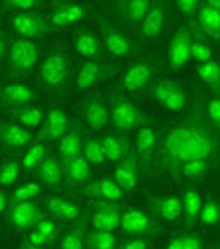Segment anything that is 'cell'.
<instances>
[{
  "mask_svg": "<svg viewBox=\"0 0 220 249\" xmlns=\"http://www.w3.org/2000/svg\"><path fill=\"white\" fill-rule=\"evenodd\" d=\"M220 152V139L209 123L202 98L191 105L186 118L164 132L155 154V166L163 174L179 175L184 164L197 159H215Z\"/></svg>",
  "mask_w": 220,
  "mask_h": 249,
  "instance_id": "1",
  "label": "cell"
},
{
  "mask_svg": "<svg viewBox=\"0 0 220 249\" xmlns=\"http://www.w3.org/2000/svg\"><path fill=\"white\" fill-rule=\"evenodd\" d=\"M40 81L49 89L63 87L70 76V56L67 51L52 49L38 67Z\"/></svg>",
  "mask_w": 220,
  "mask_h": 249,
  "instance_id": "2",
  "label": "cell"
},
{
  "mask_svg": "<svg viewBox=\"0 0 220 249\" xmlns=\"http://www.w3.org/2000/svg\"><path fill=\"white\" fill-rule=\"evenodd\" d=\"M150 98L164 110L173 114H183L188 105L186 89L181 81L175 80H161L157 81L150 92Z\"/></svg>",
  "mask_w": 220,
  "mask_h": 249,
  "instance_id": "3",
  "label": "cell"
},
{
  "mask_svg": "<svg viewBox=\"0 0 220 249\" xmlns=\"http://www.w3.org/2000/svg\"><path fill=\"white\" fill-rule=\"evenodd\" d=\"M40 58V45L31 40L13 38L7 49V69L11 74H22L31 71Z\"/></svg>",
  "mask_w": 220,
  "mask_h": 249,
  "instance_id": "4",
  "label": "cell"
},
{
  "mask_svg": "<svg viewBox=\"0 0 220 249\" xmlns=\"http://www.w3.org/2000/svg\"><path fill=\"white\" fill-rule=\"evenodd\" d=\"M11 25L15 33L18 35V38L24 40H38V38L47 36L49 33L56 31L51 22L47 20V17L40 15L36 11H27V13H17L11 17Z\"/></svg>",
  "mask_w": 220,
  "mask_h": 249,
  "instance_id": "5",
  "label": "cell"
},
{
  "mask_svg": "<svg viewBox=\"0 0 220 249\" xmlns=\"http://www.w3.org/2000/svg\"><path fill=\"white\" fill-rule=\"evenodd\" d=\"M110 119L118 130L128 132L145 126V123H148L150 118L134 105L132 101H128L126 98H118L114 100L112 108H110Z\"/></svg>",
  "mask_w": 220,
  "mask_h": 249,
  "instance_id": "6",
  "label": "cell"
},
{
  "mask_svg": "<svg viewBox=\"0 0 220 249\" xmlns=\"http://www.w3.org/2000/svg\"><path fill=\"white\" fill-rule=\"evenodd\" d=\"M100 36L101 44L107 51H110L114 56L128 58L134 54L135 45L125 33L119 31L114 24H110L107 18H100Z\"/></svg>",
  "mask_w": 220,
  "mask_h": 249,
  "instance_id": "7",
  "label": "cell"
},
{
  "mask_svg": "<svg viewBox=\"0 0 220 249\" xmlns=\"http://www.w3.org/2000/svg\"><path fill=\"white\" fill-rule=\"evenodd\" d=\"M153 74H155L153 63L150 60L139 58V60L128 65V69L125 71V74L119 81V87L123 90H128V92H139V90L148 87Z\"/></svg>",
  "mask_w": 220,
  "mask_h": 249,
  "instance_id": "8",
  "label": "cell"
},
{
  "mask_svg": "<svg viewBox=\"0 0 220 249\" xmlns=\"http://www.w3.org/2000/svg\"><path fill=\"white\" fill-rule=\"evenodd\" d=\"M191 58V29L188 25H179L173 33L168 49V67L171 71L183 69Z\"/></svg>",
  "mask_w": 220,
  "mask_h": 249,
  "instance_id": "9",
  "label": "cell"
},
{
  "mask_svg": "<svg viewBox=\"0 0 220 249\" xmlns=\"http://www.w3.org/2000/svg\"><path fill=\"white\" fill-rule=\"evenodd\" d=\"M9 215L7 220L13 228H17L20 231L25 230H34V226L44 218V212L40 210V206L36 202H9Z\"/></svg>",
  "mask_w": 220,
  "mask_h": 249,
  "instance_id": "10",
  "label": "cell"
},
{
  "mask_svg": "<svg viewBox=\"0 0 220 249\" xmlns=\"http://www.w3.org/2000/svg\"><path fill=\"white\" fill-rule=\"evenodd\" d=\"M90 222L96 231H107L112 233L121 224V212L118 206L105 202V200H92L90 202Z\"/></svg>",
  "mask_w": 220,
  "mask_h": 249,
  "instance_id": "11",
  "label": "cell"
},
{
  "mask_svg": "<svg viewBox=\"0 0 220 249\" xmlns=\"http://www.w3.org/2000/svg\"><path fill=\"white\" fill-rule=\"evenodd\" d=\"M155 144H157V132L153 130L152 126L145 124L137 128L135 132V137H134V154H135V159H137V166L143 172L150 168L152 159H153V150H155Z\"/></svg>",
  "mask_w": 220,
  "mask_h": 249,
  "instance_id": "12",
  "label": "cell"
},
{
  "mask_svg": "<svg viewBox=\"0 0 220 249\" xmlns=\"http://www.w3.org/2000/svg\"><path fill=\"white\" fill-rule=\"evenodd\" d=\"M118 72L116 67H110L107 63L101 62H83L78 69V76H76V89L78 90H88V89L96 87L100 81L107 80L112 74Z\"/></svg>",
  "mask_w": 220,
  "mask_h": 249,
  "instance_id": "13",
  "label": "cell"
},
{
  "mask_svg": "<svg viewBox=\"0 0 220 249\" xmlns=\"http://www.w3.org/2000/svg\"><path fill=\"white\" fill-rule=\"evenodd\" d=\"M69 118L63 112L60 107H51L49 112L45 114V119L42 123V130H40V139L44 141H60L67 132H69Z\"/></svg>",
  "mask_w": 220,
  "mask_h": 249,
  "instance_id": "14",
  "label": "cell"
},
{
  "mask_svg": "<svg viewBox=\"0 0 220 249\" xmlns=\"http://www.w3.org/2000/svg\"><path fill=\"white\" fill-rule=\"evenodd\" d=\"M87 15V4H62V6H56L51 9L49 15H47V20H49L54 29H62V27H70V25L85 20Z\"/></svg>",
  "mask_w": 220,
  "mask_h": 249,
  "instance_id": "15",
  "label": "cell"
},
{
  "mask_svg": "<svg viewBox=\"0 0 220 249\" xmlns=\"http://www.w3.org/2000/svg\"><path fill=\"white\" fill-rule=\"evenodd\" d=\"M72 45H74L76 53L85 58V62H101L105 56L101 40L88 29L76 31L72 36Z\"/></svg>",
  "mask_w": 220,
  "mask_h": 249,
  "instance_id": "16",
  "label": "cell"
},
{
  "mask_svg": "<svg viewBox=\"0 0 220 249\" xmlns=\"http://www.w3.org/2000/svg\"><path fill=\"white\" fill-rule=\"evenodd\" d=\"M38 100V94L25 83H9L0 89V107L6 110L15 108V107L29 105L33 101Z\"/></svg>",
  "mask_w": 220,
  "mask_h": 249,
  "instance_id": "17",
  "label": "cell"
},
{
  "mask_svg": "<svg viewBox=\"0 0 220 249\" xmlns=\"http://www.w3.org/2000/svg\"><path fill=\"white\" fill-rule=\"evenodd\" d=\"M119 228L125 231L126 235H146L153 230L152 218L139 208H128L121 213V224Z\"/></svg>",
  "mask_w": 220,
  "mask_h": 249,
  "instance_id": "18",
  "label": "cell"
},
{
  "mask_svg": "<svg viewBox=\"0 0 220 249\" xmlns=\"http://www.w3.org/2000/svg\"><path fill=\"white\" fill-rule=\"evenodd\" d=\"M164 25H166L164 6L159 2H153V4H150V9L146 13L145 20L139 25V33L145 40H155L163 35Z\"/></svg>",
  "mask_w": 220,
  "mask_h": 249,
  "instance_id": "19",
  "label": "cell"
},
{
  "mask_svg": "<svg viewBox=\"0 0 220 249\" xmlns=\"http://www.w3.org/2000/svg\"><path fill=\"white\" fill-rule=\"evenodd\" d=\"M31 132H27L24 126L15 123H7L0 119V143L7 150H22L31 143Z\"/></svg>",
  "mask_w": 220,
  "mask_h": 249,
  "instance_id": "20",
  "label": "cell"
},
{
  "mask_svg": "<svg viewBox=\"0 0 220 249\" xmlns=\"http://www.w3.org/2000/svg\"><path fill=\"white\" fill-rule=\"evenodd\" d=\"M137 159H135V154L134 150H130V154L123 159V161L116 166V172H114V181L118 182V186L123 190V192H132L137 186Z\"/></svg>",
  "mask_w": 220,
  "mask_h": 249,
  "instance_id": "21",
  "label": "cell"
},
{
  "mask_svg": "<svg viewBox=\"0 0 220 249\" xmlns=\"http://www.w3.org/2000/svg\"><path fill=\"white\" fill-rule=\"evenodd\" d=\"M83 116H85V121L92 130H103L105 124L108 123V119H110L107 103L101 100L100 96H90L88 98L87 103H85V108H83Z\"/></svg>",
  "mask_w": 220,
  "mask_h": 249,
  "instance_id": "22",
  "label": "cell"
},
{
  "mask_svg": "<svg viewBox=\"0 0 220 249\" xmlns=\"http://www.w3.org/2000/svg\"><path fill=\"white\" fill-rule=\"evenodd\" d=\"M148 0H128V2H116V11L130 27H139L150 9Z\"/></svg>",
  "mask_w": 220,
  "mask_h": 249,
  "instance_id": "23",
  "label": "cell"
},
{
  "mask_svg": "<svg viewBox=\"0 0 220 249\" xmlns=\"http://www.w3.org/2000/svg\"><path fill=\"white\" fill-rule=\"evenodd\" d=\"M183 215L186 220V230H191L197 224V220L201 217V210L204 204L201 190L197 188H186L183 192Z\"/></svg>",
  "mask_w": 220,
  "mask_h": 249,
  "instance_id": "24",
  "label": "cell"
},
{
  "mask_svg": "<svg viewBox=\"0 0 220 249\" xmlns=\"http://www.w3.org/2000/svg\"><path fill=\"white\" fill-rule=\"evenodd\" d=\"M6 114L11 119H15L20 126H27V128H38L45 119L44 108L38 105H24L15 107V108H6Z\"/></svg>",
  "mask_w": 220,
  "mask_h": 249,
  "instance_id": "25",
  "label": "cell"
},
{
  "mask_svg": "<svg viewBox=\"0 0 220 249\" xmlns=\"http://www.w3.org/2000/svg\"><path fill=\"white\" fill-rule=\"evenodd\" d=\"M88 195H94L105 202H118L123 199V190L118 186V182L110 177H100L98 181H92L85 188Z\"/></svg>",
  "mask_w": 220,
  "mask_h": 249,
  "instance_id": "26",
  "label": "cell"
},
{
  "mask_svg": "<svg viewBox=\"0 0 220 249\" xmlns=\"http://www.w3.org/2000/svg\"><path fill=\"white\" fill-rule=\"evenodd\" d=\"M63 164L60 162V159L52 156H47L45 161L38 166V177H40V182L45 184L47 188H58L62 186L63 182Z\"/></svg>",
  "mask_w": 220,
  "mask_h": 249,
  "instance_id": "27",
  "label": "cell"
},
{
  "mask_svg": "<svg viewBox=\"0 0 220 249\" xmlns=\"http://www.w3.org/2000/svg\"><path fill=\"white\" fill-rule=\"evenodd\" d=\"M197 15H199L197 17L199 31L211 40H220V13H217L206 4H201V9Z\"/></svg>",
  "mask_w": 220,
  "mask_h": 249,
  "instance_id": "28",
  "label": "cell"
},
{
  "mask_svg": "<svg viewBox=\"0 0 220 249\" xmlns=\"http://www.w3.org/2000/svg\"><path fill=\"white\" fill-rule=\"evenodd\" d=\"M101 146L105 150V157L108 161H123L128 154H130V141L123 136H116V134H107L105 137H101Z\"/></svg>",
  "mask_w": 220,
  "mask_h": 249,
  "instance_id": "29",
  "label": "cell"
},
{
  "mask_svg": "<svg viewBox=\"0 0 220 249\" xmlns=\"http://www.w3.org/2000/svg\"><path fill=\"white\" fill-rule=\"evenodd\" d=\"M157 217L164 222H177L183 217V200L177 195H164L155 200Z\"/></svg>",
  "mask_w": 220,
  "mask_h": 249,
  "instance_id": "30",
  "label": "cell"
},
{
  "mask_svg": "<svg viewBox=\"0 0 220 249\" xmlns=\"http://www.w3.org/2000/svg\"><path fill=\"white\" fill-rule=\"evenodd\" d=\"M85 240H87V217L82 215L76 226H72L62 237L58 249H83Z\"/></svg>",
  "mask_w": 220,
  "mask_h": 249,
  "instance_id": "31",
  "label": "cell"
},
{
  "mask_svg": "<svg viewBox=\"0 0 220 249\" xmlns=\"http://www.w3.org/2000/svg\"><path fill=\"white\" fill-rule=\"evenodd\" d=\"M45 204H47V210L56 218H60V220H67L69 222V220H78V218L82 217L80 208L74 202L62 199V197H47Z\"/></svg>",
  "mask_w": 220,
  "mask_h": 249,
  "instance_id": "32",
  "label": "cell"
},
{
  "mask_svg": "<svg viewBox=\"0 0 220 249\" xmlns=\"http://www.w3.org/2000/svg\"><path fill=\"white\" fill-rule=\"evenodd\" d=\"M63 172H65V177H67V181L70 184L82 186V184H85L88 181V177H90V164L80 156L76 157V159L63 162Z\"/></svg>",
  "mask_w": 220,
  "mask_h": 249,
  "instance_id": "33",
  "label": "cell"
},
{
  "mask_svg": "<svg viewBox=\"0 0 220 249\" xmlns=\"http://www.w3.org/2000/svg\"><path fill=\"white\" fill-rule=\"evenodd\" d=\"M58 152H60L63 162L82 156V134L78 128L69 130L58 141Z\"/></svg>",
  "mask_w": 220,
  "mask_h": 249,
  "instance_id": "34",
  "label": "cell"
},
{
  "mask_svg": "<svg viewBox=\"0 0 220 249\" xmlns=\"http://www.w3.org/2000/svg\"><path fill=\"white\" fill-rule=\"evenodd\" d=\"M191 58L195 60L199 65L213 60V49L209 42L204 38L197 27H191Z\"/></svg>",
  "mask_w": 220,
  "mask_h": 249,
  "instance_id": "35",
  "label": "cell"
},
{
  "mask_svg": "<svg viewBox=\"0 0 220 249\" xmlns=\"http://www.w3.org/2000/svg\"><path fill=\"white\" fill-rule=\"evenodd\" d=\"M166 249H204V242L195 231H183L171 235L166 242Z\"/></svg>",
  "mask_w": 220,
  "mask_h": 249,
  "instance_id": "36",
  "label": "cell"
},
{
  "mask_svg": "<svg viewBox=\"0 0 220 249\" xmlns=\"http://www.w3.org/2000/svg\"><path fill=\"white\" fill-rule=\"evenodd\" d=\"M197 76L201 81L213 92H220V65L215 60L206 63H201L197 67Z\"/></svg>",
  "mask_w": 220,
  "mask_h": 249,
  "instance_id": "37",
  "label": "cell"
},
{
  "mask_svg": "<svg viewBox=\"0 0 220 249\" xmlns=\"http://www.w3.org/2000/svg\"><path fill=\"white\" fill-rule=\"evenodd\" d=\"M199 220H201V224L204 226V228H215V226H219V222H220V202L215 195H211V193L204 199V204H202Z\"/></svg>",
  "mask_w": 220,
  "mask_h": 249,
  "instance_id": "38",
  "label": "cell"
},
{
  "mask_svg": "<svg viewBox=\"0 0 220 249\" xmlns=\"http://www.w3.org/2000/svg\"><path fill=\"white\" fill-rule=\"evenodd\" d=\"M45 157H47V146H45V143L38 141V143L31 144L29 150L25 152L24 159H22V166H24V170H27V172H29V170H34L45 161Z\"/></svg>",
  "mask_w": 220,
  "mask_h": 249,
  "instance_id": "39",
  "label": "cell"
},
{
  "mask_svg": "<svg viewBox=\"0 0 220 249\" xmlns=\"http://www.w3.org/2000/svg\"><path fill=\"white\" fill-rule=\"evenodd\" d=\"M83 159L88 164H101L107 161L105 157V150L101 146V141L96 137H87L83 143Z\"/></svg>",
  "mask_w": 220,
  "mask_h": 249,
  "instance_id": "40",
  "label": "cell"
},
{
  "mask_svg": "<svg viewBox=\"0 0 220 249\" xmlns=\"http://www.w3.org/2000/svg\"><path fill=\"white\" fill-rule=\"evenodd\" d=\"M87 244L90 249H116V237L107 231H90L87 233Z\"/></svg>",
  "mask_w": 220,
  "mask_h": 249,
  "instance_id": "41",
  "label": "cell"
},
{
  "mask_svg": "<svg viewBox=\"0 0 220 249\" xmlns=\"http://www.w3.org/2000/svg\"><path fill=\"white\" fill-rule=\"evenodd\" d=\"M20 175V164L15 159H7L0 164V186H11Z\"/></svg>",
  "mask_w": 220,
  "mask_h": 249,
  "instance_id": "42",
  "label": "cell"
},
{
  "mask_svg": "<svg viewBox=\"0 0 220 249\" xmlns=\"http://www.w3.org/2000/svg\"><path fill=\"white\" fill-rule=\"evenodd\" d=\"M42 193V186H40V182H34V181H29L18 186L13 193L11 200L13 202H29L31 199L38 197Z\"/></svg>",
  "mask_w": 220,
  "mask_h": 249,
  "instance_id": "43",
  "label": "cell"
},
{
  "mask_svg": "<svg viewBox=\"0 0 220 249\" xmlns=\"http://www.w3.org/2000/svg\"><path fill=\"white\" fill-rule=\"evenodd\" d=\"M209 168H211V161H208V159H197V161L184 164L181 174L184 177H189V179H199V177H204V175L208 174Z\"/></svg>",
  "mask_w": 220,
  "mask_h": 249,
  "instance_id": "44",
  "label": "cell"
},
{
  "mask_svg": "<svg viewBox=\"0 0 220 249\" xmlns=\"http://www.w3.org/2000/svg\"><path fill=\"white\" fill-rule=\"evenodd\" d=\"M44 6V2H36V0H6L2 2L0 7L4 11H11V13H27V11H34L36 7Z\"/></svg>",
  "mask_w": 220,
  "mask_h": 249,
  "instance_id": "45",
  "label": "cell"
},
{
  "mask_svg": "<svg viewBox=\"0 0 220 249\" xmlns=\"http://www.w3.org/2000/svg\"><path fill=\"white\" fill-rule=\"evenodd\" d=\"M34 231H38V233H42L49 242H54L58 237V226L56 222H52L51 218H42L40 222H38L36 226H34Z\"/></svg>",
  "mask_w": 220,
  "mask_h": 249,
  "instance_id": "46",
  "label": "cell"
},
{
  "mask_svg": "<svg viewBox=\"0 0 220 249\" xmlns=\"http://www.w3.org/2000/svg\"><path fill=\"white\" fill-rule=\"evenodd\" d=\"M206 116H208L209 123L213 124L215 130L220 132V96L208 101V105H206Z\"/></svg>",
  "mask_w": 220,
  "mask_h": 249,
  "instance_id": "47",
  "label": "cell"
},
{
  "mask_svg": "<svg viewBox=\"0 0 220 249\" xmlns=\"http://www.w3.org/2000/svg\"><path fill=\"white\" fill-rule=\"evenodd\" d=\"M175 9L184 17H193L201 9V2H197V0H177Z\"/></svg>",
  "mask_w": 220,
  "mask_h": 249,
  "instance_id": "48",
  "label": "cell"
},
{
  "mask_svg": "<svg viewBox=\"0 0 220 249\" xmlns=\"http://www.w3.org/2000/svg\"><path fill=\"white\" fill-rule=\"evenodd\" d=\"M119 249H148V244L145 238H132V240L123 244Z\"/></svg>",
  "mask_w": 220,
  "mask_h": 249,
  "instance_id": "49",
  "label": "cell"
},
{
  "mask_svg": "<svg viewBox=\"0 0 220 249\" xmlns=\"http://www.w3.org/2000/svg\"><path fill=\"white\" fill-rule=\"evenodd\" d=\"M7 54V38L4 36V33H0V62L4 60Z\"/></svg>",
  "mask_w": 220,
  "mask_h": 249,
  "instance_id": "50",
  "label": "cell"
},
{
  "mask_svg": "<svg viewBox=\"0 0 220 249\" xmlns=\"http://www.w3.org/2000/svg\"><path fill=\"white\" fill-rule=\"evenodd\" d=\"M7 210V195L4 190H0V215Z\"/></svg>",
  "mask_w": 220,
  "mask_h": 249,
  "instance_id": "51",
  "label": "cell"
},
{
  "mask_svg": "<svg viewBox=\"0 0 220 249\" xmlns=\"http://www.w3.org/2000/svg\"><path fill=\"white\" fill-rule=\"evenodd\" d=\"M206 6H209L211 9H215L217 13H220V0H208V2H204Z\"/></svg>",
  "mask_w": 220,
  "mask_h": 249,
  "instance_id": "52",
  "label": "cell"
},
{
  "mask_svg": "<svg viewBox=\"0 0 220 249\" xmlns=\"http://www.w3.org/2000/svg\"><path fill=\"white\" fill-rule=\"evenodd\" d=\"M18 249H44V248H36V246H33V244H29V242H24Z\"/></svg>",
  "mask_w": 220,
  "mask_h": 249,
  "instance_id": "53",
  "label": "cell"
},
{
  "mask_svg": "<svg viewBox=\"0 0 220 249\" xmlns=\"http://www.w3.org/2000/svg\"><path fill=\"white\" fill-rule=\"evenodd\" d=\"M211 249H220V244H215V246H211Z\"/></svg>",
  "mask_w": 220,
  "mask_h": 249,
  "instance_id": "54",
  "label": "cell"
},
{
  "mask_svg": "<svg viewBox=\"0 0 220 249\" xmlns=\"http://www.w3.org/2000/svg\"><path fill=\"white\" fill-rule=\"evenodd\" d=\"M0 76H2V69H0Z\"/></svg>",
  "mask_w": 220,
  "mask_h": 249,
  "instance_id": "55",
  "label": "cell"
}]
</instances>
